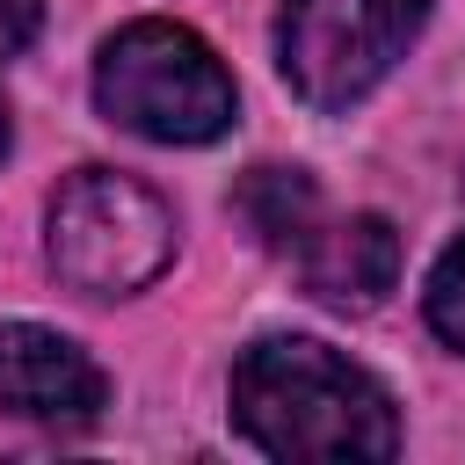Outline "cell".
<instances>
[{
	"label": "cell",
	"mask_w": 465,
	"mask_h": 465,
	"mask_svg": "<svg viewBox=\"0 0 465 465\" xmlns=\"http://www.w3.org/2000/svg\"><path fill=\"white\" fill-rule=\"evenodd\" d=\"M240 218L262 232V247L298 254L312 240V225H320V196H312V182L298 167H254L240 182Z\"/></svg>",
	"instance_id": "obj_7"
},
{
	"label": "cell",
	"mask_w": 465,
	"mask_h": 465,
	"mask_svg": "<svg viewBox=\"0 0 465 465\" xmlns=\"http://www.w3.org/2000/svg\"><path fill=\"white\" fill-rule=\"evenodd\" d=\"M421 298H429V327H436L450 349H465V240H450V247L436 254Z\"/></svg>",
	"instance_id": "obj_8"
},
{
	"label": "cell",
	"mask_w": 465,
	"mask_h": 465,
	"mask_svg": "<svg viewBox=\"0 0 465 465\" xmlns=\"http://www.w3.org/2000/svg\"><path fill=\"white\" fill-rule=\"evenodd\" d=\"M429 0H283L276 7V65L312 109L363 102L392 58L414 44Z\"/></svg>",
	"instance_id": "obj_4"
},
{
	"label": "cell",
	"mask_w": 465,
	"mask_h": 465,
	"mask_svg": "<svg viewBox=\"0 0 465 465\" xmlns=\"http://www.w3.org/2000/svg\"><path fill=\"white\" fill-rule=\"evenodd\" d=\"M174 254V211L109 167H80L51 196V269L87 298L145 291Z\"/></svg>",
	"instance_id": "obj_3"
},
{
	"label": "cell",
	"mask_w": 465,
	"mask_h": 465,
	"mask_svg": "<svg viewBox=\"0 0 465 465\" xmlns=\"http://www.w3.org/2000/svg\"><path fill=\"white\" fill-rule=\"evenodd\" d=\"M0 153H7V102H0Z\"/></svg>",
	"instance_id": "obj_10"
},
{
	"label": "cell",
	"mask_w": 465,
	"mask_h": 465,
	"mask_svg": "<svg viewBox=\"0 0 465 465\" xmlns=\"http://www.w3.org/2000/svg\"><path fill=\"white\" fill-rule=\"evenodd\" d=\"M102 407H109V378L80 341L29 320L0 327V414L44 429H87Z\"/></svg>",
	"instance_id": "obj_5"
},
{
	"label": "cell",
	"mask_w": 465,
	"mask_h": 465,
	"mask_svg": "<svg viewBox=\"0 0 465 465\" xmlns=\"http://www.w3.org/2000/svg\"><path fill=\"white\" fill-rule=\"evenodd\" d=\"M94 102L109 124L153 145H203L232 124V73L182 22H131L94 58Z\"/></svg>",
	"instance_id": "obj_2"
},
{
	"label": "cell",
	"mask_w": 465,
	"mask_h": 465,
	"mask_svg": "<svg viewBox=\"0 0 465 465\" xmlns=\"http://www.w3.org/2000/svg\"><path fill=\"white\" fill-rule=\"evenodd\" d=\"M36 22H44V0H0V65H7L15 51H29Z\"/></svg>",
	"instance_id": "obj_9"
},
{
	"label": "cell",
	"mask_w": 465,
	"mask_h": 465,
	"mask_svg": "<svg viewBox=\"0 0 465 465\" xmlns=\"http://www.w3.org/2000/svg\"><path fill=\"white\" fill-rule=\"evenodd\" d=\"M298 269L312 283V298L327 305H378L400 276V232L378 218V211H356V218H334V225H312V240L298 247Z\"/></svg>",
	"instance_id": "obj_6"
},
{
	"label": "cell",
	"mask_w": 465,
	"mask_h": 465,
	"mask_svg": "<svg viewBox=\"0 0 465 465\" xmlns=\"http://www.w3.org/2000/svg\"><path fill=\"white\" fill-rule=\"evenodd\" d=\"M232 421L269 458H392L400 421L371 371L305 334H269L232 363Z\"/></svg>",
	"instance_id": "obj_1"
}]
</instances>
